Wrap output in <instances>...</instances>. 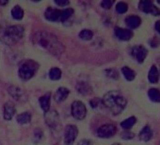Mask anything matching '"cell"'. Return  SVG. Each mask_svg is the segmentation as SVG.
<instances>
[{"label": "cell", "instance_id": "cell-1", "mask_svg": "<svg viewBox=\"0 0 160 145\" xmlns=\"http://www.w3.org/2000/svg\"><path fill=\"white\" fill-rule=\"evenodd\" d=\"M31 41L34 45L49 52L54 56H60L65 51L64 44L58 40L56 35L48 31H36L32 35Z\"/></svg>", "mask_w": 160, "mask_h": 145}, {"label": "cell", "instance_id": "cell-2", "mask_svg": "<svg viewBox=\"0 0 160 145\" xmlns=\"http://www.w3.org/2000/svg\"><path fill=\"white\" fill-rule=\"evenodd\" d=\"M103 105L108 108L114 115L120 114L126 107L127 101L124 96L118 91H110L107 92L103 99Z\"/></svg>", "mask_w": 160, "mask_h": 145}, {"label": "cell", "instance_id": "cell-3", "mask_svg": "<svg viewBox=\"0 0 160 145\" xmlns=\"http://www.w3.org/2000/svg\"><path fill=\"white\" fill-rule=\"evenodd\" d=\"M25 34V29L20 25H13L3 28L0 25V41L8 45L17 43Z\"/></svg>", "mask_w": 160, "mask_h": 145}, {"label": "cell", "instance_id": "cell-4", "mask_svg": "<svg viewBox=\"0 0 160 145\" xmlns=\"http://www.w3.org/2000/svg\"><path fill=\"white\" fill-rule=\"evenodd\" d=\"M40 69V64L33 59H26L21 62L18 69V76L22 80L31 79Z\"/></svg>", "mask_w": 160, "mask_h": 145}, {"label": "cell", "instance_id": "cell-5", "mask_svg": "<svg viewBox=\"0 0 160 145\" xmlns=\"http://www.w3.org/2000/svg\"><path fill=\"white\" fill-rule=\"evenodd\" d=\"M87 108L85 106V104L82 101H73L72 106H71V113L72 115V117L78 121L84 120L87 116Z\"/></svg>", "mask_w": 160, "mask_h": 145}, {"label": "cell", "instance_id": "cell-6", "mask_svg": "<svg viewBox=\"0 0 160 145\" xmlns=\"http://www.w3.org/2000/svg\"><path fill=\"white\" fill-rule=\"evenodd\" d=\"M8 92L10 95L19 103H26L28 101V94L22 88L14 85H11L8 88Z\"/></svg>", "mask_w": 160, "mask_h": 145}, {"label": "cell", "instance_id": "cell-7", "mask_svg": "<svg viewBox=\"0 0 160 145\" xmlns=\"http://www.w3.org/2000/svg\"><path fill=\"white\" fill-rule=\"evenodd\" d=\"M44 120H45V123L52 129H56L60 125L59 115L58 111L55 109H49L47 112H45Z\"/></svg>", "mask_w": 160, "mask_h": 145}, {"label": "cell", "instance_id": "cell-8", "mask_svg": "<svg viewBox=\"0 0 160 145\" xmlns=\"http://www.w3.org/2000/svg\"><path fill=\"white\" fill-rule=\"evenodd\" d=\"M78 136V128L73 124H69L64 130V143L65 145H73Z\"/></svg>", "mask_w": 160, "mask_h": 145}, {"label": "cell", "instance_id": "cell-9", "mask_svg": "<svg viewBox=\"0 0 160 145\" xmlns=\"http://www.w3.org/2000/svg\"><path fill=\"white\" fill-rule=\"evenodd\" d=\"M117 133V127L114 124L107 123L97 129V136L101 138H109Z\"/></svg>", "mask_w": 160, "mask_h": 145}, {"label": "cell", "instance_id": "cell-10", "mask_svg": "<svg viewBox=\"0 0 160 145\" xmlns=\"http://www.w3.org/2000/svg\"><path fill=\"white\" fill-rule=\"evenodd\" d=\"M138 9L146 13H151L153 16L160 15V10L155 7L151 1H140L138 3Z\"/></svg>", "mask_w": 160, "mask_h": 145}, {"label": "cell", "instance_id": "cell-11", "mask_svg": "<svg viewBox=\"0 0 160 145\" xmlns=\"http://www.w3.org/2000/svg\"><path fill=\"white\" fill-rule=\"evenodd\" d=\"M16 113L15 105L12 101H8L3 107V117L6 121H11Z\"/></svg>", "mask_w": 160, "mask_h": 145}, {"label": "cell", "instance_id": "cell-12", "mask_svg": "<svg viewBox=\"0 0 160 145\" xmlns=\"http://www.w3.org/2000/svg\"><path fill=\"white\" fill-rule=\"evenodd\" d=\"M59 16H60V10L48 7L44 12V17L46 20L50 22H59Z\"/></svg>", "mask_w": 160, "mask_h": 145}, {"label": "cell", "instance_id": "cell-13", "mask_svg": "<svg viewBox=\"0 0 160 145\" xmlns=\"http://www.w3.org/2000/svg\"><path fill=\"white\" fill-rule=\"evenodd\" d=\"M147 54H148V51L145 47L141 46V45H138V46H136L133 48L132 50V55L135 57V58L138 60V62L139 63H142L144 61V59L146 58L147 57Z\"/></svg>", "mask_w": 160, "mask_h": 145}, {"label": "cell", "instance_id": "cell-14", "mask_svg": "<svg viewBox=\"0 0 160 145\" xmlns=\"http://www.w3.org/2000/svg\"><path fill=\"white\" fill-rule=\"evenodd\" d=\"M114 32H115V35L122 41H130L133 37V32L130 29L117 27L115 28Z\"/></svg>", "mask_w": 160, "mask_h": 145}, {"label": "cell", "instance_id": "cell-15", "mask_svg": "<svg viewBox=\"0 0 160 145\" xmlns=\"http://www.w3.org/2000/svg\"><path fill=\"white\" fill-rule=\"evenodd\" d=\"M69 94H70L69 89H67L65 87H59L54 94V100L57 103H62L67 99Z\"/></svg>", "mask_w": 160, "mask_h": 145}, {"label": "cell", "instance_id": "cell-16", "mask_svg": "<svg viewBox=\"0 0 160 145\" xmlns=\"http://www.w3.org/2000/svg\"><path fill=\"white\" fill-rule=\"evenodd\" d=\"M75 89L76 91L81 94V95H90L92 92V87L87 83V82H84V81H81V82H78L76 83L75 85Z\"/></svg>", "mask_w": 160, "mask_h": 145}, {"label": "cell", "instance_id": "cell-17", "mask_svg": "<svg viewBox=\"0 0 160 145\" xmlns=\"http://www.w3.org/2000/svg\"><path fill=\"white\" fill-rule=\"evenodd\" d=\"M51 98H52V94L51 92H46L45 94H43L42 96H41L39 98V103L40 106L42 108V109L43 110V112H47L50 109V105H51Z\"/></svg>", "mask_w": 160, "mask_h": 145}, {"label": "cell", "instance_id": "cell-18", "mask_svg": "<svg viewBox=\"0 0 160 145\" xmlns=\"http://www.w3.org/2000/svg\"><path fill=\"white\" fill-rule=\"evenodd\" d=\"M125 23L130 28H137L140 26L141 19L137 15H130L125 18Z\"/></svg>", "mask_w": 160, "mask_h": 145}, {"label": "cell", "instance_id": "cell-19", "mask_svg": "<svg viewBox=\"0 0 160 145\" xmlns=\"http://www.w3.org/2000/svg\"><path fill=\"white\" fill-rule=\"evenodd\" d=\"M31 119H32V115L28 111L22 112L16 116V121L19 124H28L31 122Z\"/></svg>", "mask_w": 160, "mask_h": 145}, {"label": "cell", "instance_id": "cell-20", "mask_svg": "<svg viewBox=\"0 0 160 145\" xmlns=\"http://www.w3.org/2000/svg\"><path fill=\"white\" fill-rule=\"evenodd\" d=\"M11 13H12V18H13L14 20H17V21L22 20V19L24 18V15H25V12H24V10H23V9H22V7H21V6H19V5L14 6V7L12 9Z\"/></svg>", "mask_w": 160, "mask_h": 145}, {"label": "cell", "instance_id": "cell-21", "mask_svg": "<svg viewBox=\"0 0 160 145\" xmlns=\"http://www.w3.org/2000/svg\"><path fill=\"white\" fill-rule=\"evenodd\" d=\"M74 13V10L72 8H66L63 10H60V16H59V22H66L68 21Z\"/></svg>", "mask_w": 160, "mask_h": 145}, {"label": "cell", "instance_id": "cell-22", "mask_svg": "<svg viewBox=\"0 0 160 145\" xmlns=\"http://www.w3.org/2000/svg\"><path fill=\"white\" fill-rule=\"evenodd\" d=\"M148 79L151 83L152 84H155L158 82V79H159V72H158V70L156 68V66L152 65L149 71V75H148Z\"/></svg>", "mask_w": 160, "mask_h": 145}, {"label": "cell", "instance_id": "cell-23", "mask_svg": "<svg viewBox=\"0 0 160 145\" xmlns=\"http://www.w3.org/2000/svg\"><path fill=\"white\" fill-rule=\"evenodd\" d=\"M152 138V131L150 126L146 125L139 132V138L143 141H148Z\"/></svg>", "mask_w": 160, "mask_h": 145}, {"label": "cell", "instance_id": "cell-24", "mask_svg": "<svg viewBox=\"0 0 160 145\" xmlns=\"http://www.w3.org/2000/svg\"><path fill=\"white\" fill-rule=\"evenodd\" d=\"M49 78L53 81L59 80L62 77V72L58 67H52L49 71Z\"/></svg>", "mask_w": 160, "mask_h": 145}, {"label": "cell", "instance_id": "cell-25", "mask_svg": "<svg viewBox=\"0 0 160 145\" xmlns=\"http://www.w3.org/2000/svg\"><path fill=\"white\" fill-rule=\"evenodd\" d=\"M122 72L124 78L126 80H128V81H132L136 78V72H135V71H133L132 69H130L127 66H124V67L122 68Z\"/></svg>", "mask_w": 160, "mask_h": 145}, {"label": "cell", "instance_id": "cell-26", "mask_svg": "<svg viewBox=\"0 0 160 145\" xmlns=\"http://www.w3.org/2000/svg\"><path fill=\"white\" fill-rule=\"evenodd\" d=\"M78 36H79V38L81 39V40H84V41H91V40L93 38V32H92L91 29L84 28V29H82L81 31L79 32Z\"/></svg>", "mask_w": 160, "mask_h": 145}, {"label": "cell", "instance_id": "cell-27", "mask_svg": "<svg viewBox=\"0 0 160 145\" xmlns=\"http://www.w3.org/2000/svg\"><path fill=\"white\" fill-rule=\"evenodd\" d=\"M136 122H137V119H136V117L133 116V117H129V118L125 119L124 121H122L121 122V126L125 130H129Z\"/></svg>", "mask_w": 160, "mask_h": 145}, {"label": "cell", "instance_id": "cell-28", "mask_svg": "<svg viewBox=\"0 0 160 145\" xmlns=\"http://www.w3.org/2000/svg\"><path fill=\"white\" fill-rule=\"evenodd\" d=\"M148 95L150 97V99L152 102H156L159 103L160 102V91L157 89H150L148 92Z\"/></svg>", "mask_w": 160, "mask_h": 145}, {"label": "cell", "instance_id": "cell-29", "mask_svg": "<svg viewBox=\"0 0 160 145\" xmlns=\"http://www.w3.org/2000/svg\"><path fill=\"white\" fill-rule=\"evenodd\" d=\"M43 138V131L41 128H36L34 131V137H33V141L35 144H38L42 141Z\"/></svg>", "mask_w": 160, "mask_h": 145}, {"label": "cell", "instance_id": "cell-30", "mask_svg": "<svg viewBox=\"0 0 160 145\" xmlns=\"http://www.w3.org/2000/svg\"><path fill=\"white\" fill-rule=\"evenodd\" d=\"M105 74L108 78H112V79H118L119 78V72L116 69L114 68H109L105 71Z\"/></svg>", "mask_w": 160, "mask_h": 145}, {"label": "cell", "instance_id": "cell-31", "mask_svg": "<svg viewBox=\"0 0 160 145\" xmlns=\"http://www.w3.org/2000/svg\"><path fill=\"white\" fill-rule=\"evenodd\" d=\"M128 10V5L125 3V2H119L117 5H116V11L118 13H125Z\"/></svg>", "mask_w": 160, "mask_h": 145}, {"label": "cell", "instance_id": "cell-32", "mask_svg": "<svg viewBox=\"0 0 160 145\" xmlns=\"http://www.w3.org/2000/svg\"><path fill=\"white\" fill-rule=\"evenodd\" d=\"M101 104H103L102 100H101L100 98H97V97H94V98H92V99L90 101V105H91V107H92V108H99Z\"/></svg>", "mask_w": 160, "mask_h": 145}, {"label": "cell", "instance_id": "cell-33", "mask_svg": "<svg viewBox=\"0 0 160 145\" xmlns=\"http://www.w3.org/2000/svg\"><path fill=\"white\" fill-rule=\"evenodd\" d=\"M113 3L114 2L112 1V0H104V1L101 2V7L105 10H109L112 7Z\"/></svg>", "mask_w": 160, "mask_h": 145}, {"label": "cell", "instance_id": "cell-34", "mask_svg": "<svg viewBox=\"0 0 160 145\" xmlns=\"http://www.w3.org/2000/svg\"><path fill=\"white\" fill-rule=\"evenodd\" d=\"M134 133H131L129 131H123L122 133H121V138L123 139H131L134 138Z\"/></svg>", "mask_w": 160, "mask_h": 145}, {"label": "cell", "instance_id": "cell-35", "mask_svg": "<svg viewBox=\"0 0 160 145\" xmlns=\"http://www.w3.org/2000/svg\"><path fill=\"white\" fill-rule=\"evenodd\" d=\"M55 3H56L58 7H61V8L70 5V1H68V0H55Z\"/></svg>", "mask_w": 160, "mask_h": 145}, {"label": "cell", "instance_id": "cell-36", "mask_svg": "<svg viewBox=\"0 0 160 145\" xmlns=\"http://www.w3.org/2000/svg\"><path fill=\"white\" fill-rule=\"evenodd\" d=\"M76 145H92V141L88 138H84V139H81L80 141H78Z\"/></svg>", "mask_w": 160, "mask_h": 145}, {"label": "cell", "instance_id": "cell-37", "mask_svg": "<svg viewBox=\"0 0 160 145\" xmlns=\"http://www.w3.org/2000/svg\"><path fill=\"white\" fill-rule=\"evenodd\" d=\"M155 29H156V31L160 34V21H157L156 23H155Z\"/></svg>", "mask_w": 160, "mask_h": 145}, {"label": "cell", "instance_id": "cell-38", "mask_svg": "<svg viewBox=\"0 0 160 145\" xmlns=\"http://www.w3.org/2000/svg\"><path fill=\"white\" fill-rule=\"evenodd\" d=\"M6 4H8V1H0V6H5Z\"/></svg>", "mask_w": 160, "mask_h": 145}, {"label": "cell", "instance_id": "cell-39", "mask_svg": "<svg viewBox=\"0 0 160 145\" xmlns=\"http://www.w3.org/2000/svg\"><path fill=\"white\" fill-rule=\"evenodd\" d=\"M113 145H120V144H118V143H116V144H113Z\"/></svg>", "mask_w": 160, "mask_h": 145}, {"label": "cell", "instance_id": "cell-40", "mask_svg": "<svg viewBox=\"0 0 160 145\" xmlns=\"http://www.w3.org/2000/svg\"><path fill=\"white\" fill-rule=\"evenodd\" d=\"M158 2V4H160V0H159V1H157Z\"/></svg>", "mask_w": 160, "mask_h": 145}, {"label": "cell", "instance_id": "cell-41", "mask_svg": "<svg viewBox=\"0 0 160 145\" xmlns=\"http://www.w3.org/2000/svg\"><path fill=\"white\" fill-rule=\"evenodd\" d=\"M54 145H59V144H57V143H56V144H54Z\"/></svg>", "mask_w": 160, "mask_h": 145}]
</instances>
